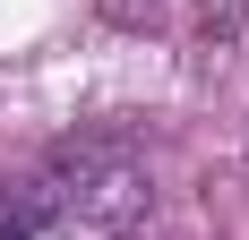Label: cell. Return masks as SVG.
I'll list each match as a JSON object with an SVG mask.
<instances>
[{"label": "cell", "mask_w": 249, "mask_h": 240, "mask_svg": "<svg viewBox=\"0 0 249 240\" xmlns=\"http://www.w3.org/2000/svg\"><path fill=\"white\" fill-rule=\"evenodd\" d=\"M146 171L129 163L121 146H69L60 163L35 180V206H43V223H95V232H112V223H138L146 215Z\"/></svg>", "instance_id": "6da1fadb"}, {"label": "cell", "mask_w": 249, "mask_h": 240, "mask_svg": "<svg viewBox=\"0 0 249 240\" xmlns=\"http://www.w3.org/2000/svg\"><path fill=\"white\" fill-rule=\"evenodd\" d=\"M43 223V206H35V189H18V197H0V240H26Z\"/></svg>", "instance_id": "7a4b0ae2"}]
</instances>
